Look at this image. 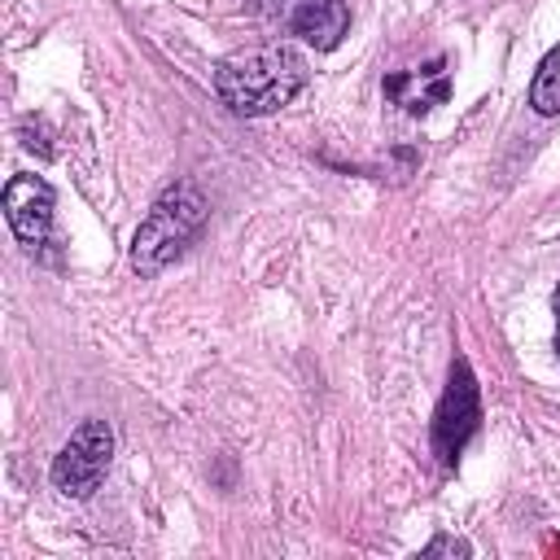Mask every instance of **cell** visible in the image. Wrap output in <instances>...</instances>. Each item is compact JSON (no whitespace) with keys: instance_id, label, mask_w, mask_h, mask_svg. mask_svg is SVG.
Instances as JSON below:
<instances>
[{"instance_id":"obj_9","label":"cell","mask_w":560,"mask_h":560,"mask_svg":"<svg viewBox=\"0 0 560 560\" xmlns=\"http://www.w3.org/2000/svg\"><path fill=\"white\" fill-rule=\"evenodd\" d=\"M442 551H451V556H468L472 547L464 542V538H451V534H438L429 547H424V556H442Z\"/></svg>"},{"instance_id":"obj_2","label":"cell","mask_w":560,"mask_h":560,"mask_svg":"<svg viewBox=\"0 0 560 560\" xmlns=\"http://www.w3.org/2000/svg\"><path fill=\"white\" fill-rule=\"evenodd\" d=\"M206 223V197L192 184H171L144 214V223L131 236V267L140 276H158L171 258L184 254V245Z\"/></svg>"},{"instance_id":"obj_4","label":"cell","mask_w":560,"mask_h":560,"mask_svg":"<svg viewBox=\"0 0 560 560\" xmlns=\"http://www.w3.org/2000/svg\"><path fill=\"white\" fill-rule=\"evenodd\" d=\"M477 420H481V398H477V381H472V368L464 359L451 363V385L438 402V416H433V451L442 455V464H455L464 442L477 433Z\"/></svg>"},{"instance_id":"obj_10","label":"cell","mask_w":560,"mask_h":560,"mask_svg":"<svg viewBox=\"0 0 560 560\" xmlns=\"http://www.w3.org/2000/svg\"><path fill=\"white\" fill-rule=\"evenodd\" d=\"M262 18H271V22H289V13H293V4L298 0H249Z\"/></svg>"},{"instance_id":"obj_6","label":"cell","mask_w":560,"mask_h":560,"mask_svg":"<svg viewBox=\"0 0 560 560\" xmlns=\"http://www.w3.org/2000/svg\"><path fill=\"white\" fill-rule=\"evenodd\" d=\"M385 96L420 118V114H429L433 105H442L451 96V70H446L442 57H433L416 70H394V74H385Z\"/></svg>"},{"instance_id":"obj_7","label":"cell","mask_w":560,"mask_h":560,"mask_svg":"<svg viewBox=\"0 0 560 560\" xmlns=\"http://www.w3.org/2000/svg\"><path fill=\"white\" fill-rule=\"evenodd\" d=\"M289 31L302 35L315 52H328L350 31V4L346 0H298L289 13Z\"/></svg>"},{"instance_id":"obj_1","label":"cell","mask_w":560,"mask_h":560,"mask_svg":"<svg viewBox=\"0 0 560 560\" xmlns=\"http://www.w3.org/2000/svg\"><path fill=\"white\" fill-rule=\"evenodd\" d=\"M306 57L293 52L289 44H262V48H241L214 61V96L241 114V118H262L284 109L302 88H306Z\"/></svg>"},{"instance_id":"obj_11","label":"cell","mask_w":560,"mask_h":560,"mask_svg":"<svg viewBox=\"0 0 560 560\" xmlns=\"http://www.w3.org/2000/svg\"><path fill=\"white\" fill-rule=\"evenodd\" d=\"M551 306H556V350H560V289H556V302Z\"/></svg>"},{"instance_id":"obj_5","label":"cell","mask_w":560,"mask_h":560,"mask_svg":"<svg viewBox=\"0 0 560 560\" xmlns=\"http://www.w3.org/2000/svg\"><path fill=\"white\" fill-rule=\"evenodd\" d=\"M52 206L57 197L39 175H13L4 184V219L26 249H44L52 241Z\"/></svg>"},{"instance_id":"obj_8","label":"cell","mask_w":560,"mask_h":560,"mask_svg":"<svg viewBox=\"0 0 560 560\" xmlns=\"http://www.w3.org/2000/svg\"><path fill=\"white\" fill-rule=\"evenodd\" d=\"M529 105L542 114V118H556L560 114V44L542 57L534 83H529Z\"/></svg>"},{"instance_id":"obj_3","label":"cell","mask_w":560,"mask_h":560,"mask_svg":"<svg viewBox=\"0 0 560 560\" xmlns=\"http://www.w3.org/2000/svg\"><path fill=\"white\" fill-rule=\"evenodd\" d=\"M109 455H114V429H109L105 420H83V424L70 433V442L57 451L48 477H52V486H57L61 494L88 499V494L101 486V477H105V468H109Z\"/></svg>"}]
</instances>
